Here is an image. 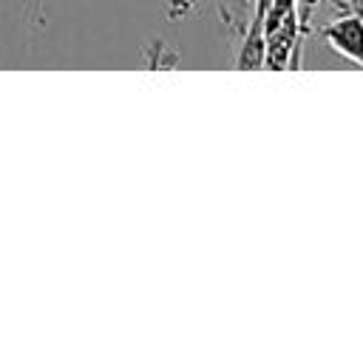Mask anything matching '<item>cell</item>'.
I'll list each match as a JSON object with an SVG mask.
<instances>
[{
	"mask_svg": "<svg viewBox=\"0 0 363 363\" xmlns=\"http://www.w3.org/2000/svg\"><path fill=\"white\" fill-rule=\"evenodd\" d=\"M196 0H173V9H170V17H179V14H184L190 6H193Z\"/></svg>",
	"mask_w": 363,
	"mask_h": 363,
	"instance_id": "3",
	"label": "cell"
},
{
	"mask_svg": "<svg viewBox=\"0 0 363 363\" xmlns=\"http://www.w3.org/2000/svg\"><path fill=\"white\" fill-rule=\"evenodd\" d=\"M318 34L329 43V48L335 54H340L352 65H360V11L357 9L349 11V14H340L337 20L326 23V26H320Z\"/></svg>",
	"mask_w": 363,
	"mask_h": 363,
	"instance_id": "1",
	"label": "cell"
},
{
	"mask_svg": "<svg viewBox=\"0 0 363 363\" xmlns=\"http://www.w3.org/2000/svg\"><path fill=\"white\" fill-rule=\"evenodd\" d=\"M269 0H255L252 3V17H250V28H247V37L238 48V57H235V68L238 71H250V68H261L264 65V34H261V20H264V11H267Z\"/></svg>",
	"mask_w": 363,
	"mask_h": 363,
	"instance_id": "2",
	"label": "cell"
}]
</instances>
